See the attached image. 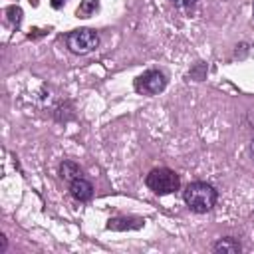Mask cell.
<instances>
[{
    "label": "cell",
    "instance_id": "277c9868",
    "mask_svg": "<svg viewBox=\"0 0 254 254\" xmlns=\"http://www.w3.org/2000/svg\"><path fill=\"white\" fill-rule=\"evenodd\" d=\"M165 85H167V77L159 69H149L135 79V89L143 95H155V93L163 91Z\"/></svg>",
    "mask_w": 254,
    "mask_h": 254
},
{
    "label": "cell",
    "instance_id": "7c38bea8",
    "mask_svg": "<svg viewBox=\"0 0 254 254\" xmlns=\"http://www.w3.org/2000/svg\"><path fill=\"white\" fill-rule=\"evenodd\" d=\"M65 2H67V0H52V8H56V10H58V8H62Z\"/></svg>",
    "mask_w": 254,
    "mask_h": 254
},
{
    "label": "cell",
    "instance_id": "9a60e30c",
    "mask_svg": "<svg viewBox=\"0 0 254 254\" xmlns=\"http://www.w3.org/2000/svg\"><path fill=\"white\" fill-rule=\"evenodd\" d=\"M252 14H254V4H252Z\"/></svg>",
    "mask_w": 254,
    "mask_h": 254
},
{
    "label": "cell",
    "instance_id": "8fae6325",
    "mask_svg": "<svg viewBox=\"0 0 254 254\" xmlns=\"http://www.w3.org/2000/svg\"><path fill=\"white\" fill-rule=\"evenodd\" d=\"M171 2H173L177 8H187V6H192L196 0H171Z\"/></svg>",
    "mask_w": 254,
    "mask_h": 254
},
{
    "label": "cell",
    "instance_id": "5bb4252c",
    "mask_svg": "<svg viewBox=\"0 0 254 254\" xmlns=\"http://www.w3.org/2000/svg\"><path fill=\"white\" fill-rule=\"evenodd\" d=\"M248 151H250V157L254 159V139L250 141V147H248Z\"/></svg>",
    "mask_w": 254,
    "mask_h": 254
},
{
    "label": "cell",
    "instance_id": "ba28073f",
    "mask_svg": "<svg viewBox=\"0 0 254 254\" xmlns=\"http://www.w3.org/2000/svg\"><path fill=\"white\" fill-rule=\"evenodd\" d=\"M214 252H222V254H238L242 250V246L238 244V240H234L232 236H226V238H220L214 246H212Z\"/></svg>",
    "mask_w": 254,
    "mask_h": 254
},
{
    "label": "cell",
    "instance_id": "6da1fadb",
    "mask_svg": "<svg viewBox=\"0 0 254 254\" xmlns=\"http://www.w3.org/2000/svg\"><path fill=\"white\" fill-rule=\"evenodd\" d=\"M183 198L192 212L202 214V212H208L216 204L218 192L212 185L202 183V181H194V183L187 185V189L183 190Z\"/></svg>",
    "mask_w": 254,
    "mask_h": 254
},
{
    "label": "cell",
    "instance_id": "52a82bcc",
    "mask_svg": "<svg viewBox=\"0 0 254 254\" xmlns=\"http://www.w3.org/2000/svg\"><path fill=\"white\" fill-rule=\"evenodd\" d=\"M60 177L64 179V181H67V183H71V181H75V179H79L81 177V167L75 163V161H64L62 165H60Z\"/></svg>",
    "mask_w": 254,
    "mask_h": 254
},
{
    "label": "cell",
    "instance_id": "5b68a950",
    "mask_svg": "<svg viewBox=\"0 0 254 254\" xmlns=\"http://www.w3.org/2000/svg\"><path fill=\"white\" fill-rule=\"evenodd\" d=\"M69 190H71V196H73L75 200H81V202L89 200L91 194H93V187H91V183L85 181L83 177L71 181V183H69Z\"/></svg>",
    "mask_w": 254,
    "mask_h": 254
},
{
    "label": "cell",
    "instance_id": "7a4b0ae2",
    "mask_svg": "<svg viewBox=\"0 0 254 254\" xmlns=\"http://www.w3.org/2000/svg\"><path fill=\"white\" fill-rule=\"evenodd\" d=\"M147 187L155 192V194H171L175 190H179L181 187V179L175 171L167 169V167H161V169H153L147 179H145Z\"/></svg>",
    "mask_w": 254,
    "mask_h": 254
},
{
    "label": "cell",
    "instance_id": "30bf717a",
    "mask_svg": "<svg viewBox=\"0 0 254 254\" xmlns=\"http://www.w3.org/2000/svg\"><path fill=\"white\" fill-rule=\"evenodd\" d=\"M97 8H99V0H83V2L79 4V8H77V16L87 18V16H91Z\"/></svg>",
    "mask_w": 254,
    "mask_h": 254
},
{
    "label": "cell",
    "instance_id": "3957f363",
    "mask_svg": "<svg viewBox=\"0 0 254 254\" xmlns=\"http://www.w3.org/2000/svg\"><path fill=\"white\" fill-rule=\"evenodd\" d=\"M65 42H67L69 52L83 56V54L93 52V50L99 46V36H97V32L91 30V28H79V30L69 32L67 38H65Z\"/></svg>",
    "mask_w": 254,
    "mask_h": 254
},
{
    "label": "cell",
    "instance_id": "9c48e42d",
    "mask_svg": "<svg viewBox=\"0 0 254 254\" xmlns=\"http://www.w3.org/2000/svg\"><path fill=\"white\" fill-rule=\"evenodd\" d=\"M22 16H24V12H22L20 6H10V8L6 10V20H8V24H10L12 28H18V26L22 24Z\"/></svg>",
    "mask_w": 254,
    "mask_h": 254
},
{
    "label": "cell",
    "instance_id": "4fadbf2b",
    "mask_svg": "<svg viewBox=\"0 0 254 254\" xmlns=\"http://www.w3.org/2000/svg\"><path fill=\"white\" fill-rule=\"evenodd\" d=\"M4 250H6V236L0 234V252H4Z\"/></svg>",
    "mask_w": 254,
    "mask_h": 254
},
{
    "label": "cell",
    "instance_id": "8992f818",
    "mask_svg": "<svg viewBox=\"0 0 254 254\" xmlns=\"http://www.w3.org/2000/svg\"><path fill=\"white\" fill-rule=\"evenodd\" d=\"M145 224L143 218H111L107 222L109 230H137Z\"/></svg>",
    "mask_w": 254,
    "mask_h": 254
}]
</instances>
